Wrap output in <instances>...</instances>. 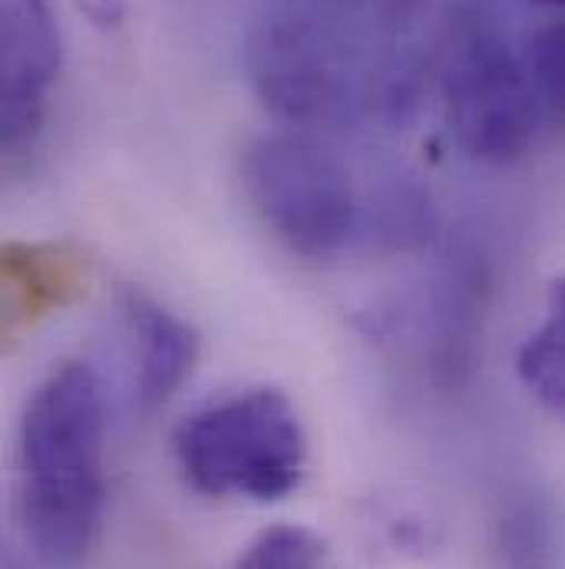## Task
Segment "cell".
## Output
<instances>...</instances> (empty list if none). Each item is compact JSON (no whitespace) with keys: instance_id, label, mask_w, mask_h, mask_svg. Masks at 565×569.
<instances>
[{"instance_id":"cell-1","label":"cell","mask_w":565,"mask_h":569,"mask_svg":"<svg viewBox=\"0 0 565 569\" xmlns=\"http://www.w3.org/2000/svg\"><path fill=\"white\" fill-rule=\"evenodd\" d=\"M107 391L87 361H60L30 395L17 433V510L40 563L80 567L103 523Z\"/></svg>"},{"instance_id":"cell-2","label":"cell","mask_w":565,"mask_h":569,"mask_svg":"<svg viewBox=\"0 0 565 569\" xmlns=\"http://www.w3.org/2000/svg\"><path fill=\"white\" fill-rule=\"evenodd\" d=\"M172 453L192 490L272 503L301 487L307 433L284 391L245 388L182 418Z\"/></svg>"},{"instance_id":"cell-3","label":"cell","mask_w":565,"mask_h":569,"mask_svg":"<svg viewBox=\"0 0 565 569\" xmlns=\"http://www.w3.org/2000/svg\"><path fill=\"white\" fill-rule=\"evenodd\" d=\"M255 100L287 127H344L367 103V67L354 40L311 13L262 17L242 47Z\"/></svg>"},{"instance_id":"cell-4","label":"cell","mask_w":565,"mask_h":569,"mask_svg":"<svg viewBox=\"0 0 565 569\" xmlns=\"http://www.w3.org/2000/svg\"><path fill=\"white\" fill-rule=\"evenodd\" d=\"M245 199L262 226L301 259L341 256L357 226L361 202L347 166L321 142L269 133L242 149Z\"/></svg>"},{"instance_id":"cell-5","label":"cell","mask_w":565,"mask_h":569,"mask_svg":"<svg viewBox=\"0 0 565 569\" xmlns=\"http://www.w3.org/2000/svg\"><path fill=\"white\" fill-rule=\"evenodd\" d=\"M443 107L456 146L483 166H513L536 140L539 103L526 63L486 27L453 37L443 60Z\"/></svg>"},{"instance_id":"cell-6","label":"cell","mask_w":565,"mask_h":569,"mask_svg":"<svg viewBox=\"0 0 565 569\" xmlns=\"http://www.w3.org/2000/svg\"><path fill=\"white\" fill-rule=\"evenodd\" d=\"M60 73L50 0H0V140L7 152L37 137Z\"/></svg>"},{"instance_id":"cell-7","label":"cell","mask_w":565,"mask_h":569,"mask_svg":"<svg viewBox=\"0 0 565 569\" xmlns=\"http://www.w3.org/2000/svg\"><path fill=\"white\" fill-rule=\"evenodd\" d=\"M120 311L133 345V391L145 411H155L192 375L199 331L137 288L123 291Z\"/></svg>"},{"instance_id":"cell-8","label":"cell","mask_w":565,"mask_h":569,"mask_svg":"<svg viewBox=\"0 0 565 569\" xmlns=\"http://www.w3.org/2000/svg\"><path fill=\"white\" fill-rule=\"evenodd\" d=\"M83 284V266L60 246H7L3 249V301L7 328L37 321L67 305Z\"/></svg>"},{"instance_id":"cell-9","label":"cell","mask_w":565,"mask_h":569,"mask_svg":"<svg viewBox=\"0 0 565 569\" xmlns=\"http://www.w3.org/2000/svg\"><path fill=\"white\" fill-rule=\"evenodd\" d=\"M516 378L553 418L565 421V276L549 284L543 318L516 351Z\"/></svg>"},{"instance_id":"cell-10","label":"cell","mask_w":565,"mask_h":569,"mask_svg":"<svg viewBox=\"0 0 565 569\" xmlns=\"http://www.w3.org/2000/svg\"><path fill=\"white\" fill-rule=\"evenodd\" d=\"M493 550L500 569H556L559 543L553 507L533 490L513 493L496 517Z\"/></svg>"},{"instance_id":"cell-11","label":"cell","mask_w":565,"mask_h":569,"mask_svg":"<svg viewBox=\"0 0 565 569\" xmlns=\"http://www.w3.org/2000/svg\"><path fill=\"white\" fill-rule=\"evenodd\" d=\"M324 560L327 550L314 530L301 523H275L245 547L235 569H324Z\"/></svg>"},{"instance_id":"cell-12","label":"cell","mask_w":565,"mask_h":569,"mask_svg":"<svg viewBox=\"0 0 565 569\" xmlns=\"http://www.w3.org/2000/svg\"><path fill=\"white\" fill-rule=\"evenodd\" d=\"M526 73L539 103V117L556 130L565 127V20H553L533 37Z\"/></svg>"},{"instance_id":"cell-13","label":"cell","mask_w":565,"mask_h":569,"mask_svg":"<svg viewBox=\"0 0 565 569\" xmlns=\"http://www.w3.org/2000/svg\"><path fill=\"white\" fill-rule=\"evenodd\" d=\"M77 7L97 30L123 27V20L130 13V0H77Z\"/></svg>"},{"instance_id":"cell-14","label":"cell","mask_w":565,"mask_h":569,"mask_svg":"<svg viewBox=\"0 0 565 569\" xmlns=\"http://www.w3.org/2000/svg\"><path fill=\"white\" fill-rule=\"evenodd\" d=\"M536 3H546V7H563L565 10V0H536Z\"/></svg>"},{"instance_id":"cell-15","label":"cell","mask_w":565,"mask_h":569,"mask_svg":"<svg viewBox=\"0 0 565 569\" xmlns=\"http://www.w3.org/2000/svg\"><path fill=\"white\" fill-rule=\"evenodd\" d=\"M314 3H344V0H314Z\"/></svg>"}]
</instances>
